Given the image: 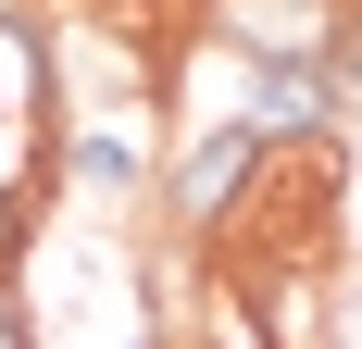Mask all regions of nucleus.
I'll use <instances>...</instances> for the list:
<instances>
[{
  "instance_id": "7ed1b4c3",
  "label": "nucleus",
  "mask_w": 362,
  "mask_h": 349,
  "mask_svg": "<svg viewBox=\"0 0 362 349\" xmlns=\"http://www.w3.org/2000/svg\"><path fill=\"white\" fill-rule=\"evenodd\" d=\"M88 212H138L163 187V112H125V125H63V162H50Z\"/></svg>"
},
{
  "instance_id": "f03ea898",
  "label": "nucleus",
  "mask_w": 362,
  "mask_h": 349,
  "mask_svg": "<svg viewBox=\"0 0 362 349\" xmlns=\"http://www.w3.org/2000/svg\"><path fill=\"white\" fill-rule=\"evenodd\" d=\"M200 25L238 50V63L288 75V63H325L362 88V0H200Z\"/></svg>"
},
{
  "instance_id": "f257e3e1",
  "label": "nucleus",
  "mask_w": 362,
  "mask_h": 349,
  "mask_svg": "<svg viewBox=\"0 0 362 349\" xmlns=\"http://www.w3.org/2000/svg\"><path fill=\"white\" fill-rule=\"evenodd\" d=\"M262 162H275V150H262L250 112H213V125H175V138H163V187H150V200H163L175 237H225V225L250 212Z\"/></svg>"
},
{
  "instance_id": "20e7f679",
  "label": "nucleus",
  "mask_w": 362,
  "mask_h": 349,
  "mask_svg": "<svg viewBox=\"0 0 362 349\" xmlns=\"http://www.w3.org/2000/svg\"><path fill=\"white\" fill-rule=\"evenodd\" d=\"M112 349H175V337H112Z\"/></svg>"
}]
</instances>
